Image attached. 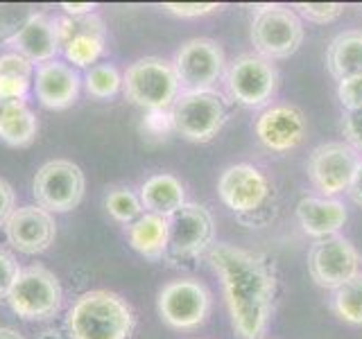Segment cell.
<instances>
[{"label":"cell","instance_id":"1","mask_svg":"<svg viewBox=\"0 0 362 339\" xmlns=\"http://www.w3.org/2000/svg\"><path fill=\"white\" fill-rule=\"evenodd\" d=\"M206 260L222 280L235 335L240 339H263L279 292L274 260L226 242L213 244Z\"/></svg>","mask_w":362,"mask_h":339},{"label":"cell","instance_id":"2","mask_svg":"<svg viewBox=\"0 0 362 339\" xmlns=\"http://www.w3.org/2000/svg\"><path fill=\"white\" fill-rule=\"evenodd\" d=\"M134 326L132 305L109 290L84 292L66 314L71 339H129Z\"/></svg>","mask_w":362,"mask_h":339},{"label":"cell","instance_id":"3","mask_svg":"<svg viewBox=\"0 0 362 339\" xmlns=\"http://www.w3.org/2000/svg\"><path fill=\"white\" fill-rule=\"evenodd\" d=\"M122 90L132 105L147 111H168L179 97L175 66L161 56L136 59L122 75Z\"/></svg>","mask_w":362,"mask_h":339},{"label":"cell","instance_id":"4","mask_svg":"<svg viewBox=\"0 0 362 339\" xmlns=\"http://www.w3.org/2000/svg\"><path fill=\"white\" fill-rule=\"evenodd\" d=\"M305 37L301 18L292 7L260 5L254 9L252 18V43L256 54L265 59H288L301 48Z\"/></svg>","mask_w":362,"mask_h":339},{"label":"cell","instance_id":"5","mask_svg":"<svg viewBox=\"0 0 362 339\" xmlns=\"http://www.w3.org/2000/svg\"><path fill=\"white\" fill-rule=\"evenodd\" d=\"M64 292L62 282L43 265H32L21 269L18 276L7 294L9 308L25 321H43L50 319L62 308Z\"/></svg>","mask_w":362,"mask_h":339},{"label":"cell","instance_id":"6","mask_svg":"<svg viewBox=\"0 0 362 339\" xmlns=\"http://www.w3.org/2000/svg\"><path fill=\"white\" fill-rule=\"evenodd\" d=\"M173 129L190 143H209L218 136L226 122L224 97L215 90L181 93L173 109Z\"/></svg>","mask_w":362,"mask_h":339},{"label":"cell","instance_id":"7","mask_svg":"<svg viewBox=\"0 0 362 339\" xmlns=\"http://www.w3.org/2000/svg\"><path fill=\"white\" fill-rule=\"evenodd\" d=\"M158 316L175 331H195L209 319L213 308L211 290L197 278H177L158 290Z\"/></svg>","mask_w":362,"mask_h":339},{"label":"cell","instance_id":"8","mask_svg":"<svg viewBox=\"0 0 362 339\" xmlns=\"http://www.w3.org/2000/svg\"><path fill=\"white\" fill-rule=\"evenodd\" d=\"M224 84L238 105L260 109L276 93L279 71L260 54H240L226 68Z\"/></svg>","mask_w":362,"mask_h":339},{"label":"cell","instance_id":"9","mask_svg":"<svg viewBox=\"0 0 362 339\" xmlns=\"http://www.w3.org/2000/svg\"><path fill=\"white\" fill-rule=\"evenodd\" d=\"M86 179L82 167L75 165L73 161H48L39 167V172L34 174L32 192L37 203L52 213H68L79 206V201L84 197Z\"/></svg>","mask_w":362,"mask_h":339},{"label":"cell","instance_id":"10","mask_svg":"<svg viewBox=\"0 0 362 339\" xmlns=\"http://www.w3.org/2000/svg\"><path fill=\"white\" fill-rule=\"evenodd\" d=\"M224 50L218 41L197 37L181 43L173 64L181 93L213 90L218 79L224 75Z\"/></svg>","mask_w":362,"mask_h":339},{"label":"cell","instance_id":"11","mask_svg":"<svg viewBox=\"0 0 362 339\" xmlns=\"http://www.w3.org/2000/svg\"><path fill=\"white\" fill-rule=\"evenodd\" d=\"M269 179L252 163L229 165L218 179V195L222 203L240 220L254 218L272 199Z\"/></svg>","mask_w":362,"mask_h":339},{"label":"cell","instance_id":"12","mask_svg":"<svg viewBox=\"0 0 362 339\" xmlns=\"http://www.w3.org/2000/svg\"><path fill=\"white\" fill-rule=\"evenodd\" d=\"M362 267L358 249L342 235L317 240L308 251V274L317 287L335 292L344 282L356 278Z\"/></svg>","mask_w":362,"mask_h":339},{"label":"cell","instance_id":"13","mask_svg":"<svg viewBox=\"0 0 362 339\" xmlns=\"http://www.w3.org/2000/svg\"><path fill=\"white\" fill-rule=\"evenodd\" d=\"M358 163L360 156L351 145L339 141L324 143L315 147L308 158V179L322 197L333 199L339 192L349 190Z\"/></svg>","mask_w":362,"mask_h":339},{"label":"cell","instance_id":"14","mask_svg":"<svg viewBox=\"0 0 362 339\" xmlns=\"http://www.w3.org/2000/svg\"><path fill=\"white\" fill-rule=\"evenodd\" d=\"M170 226V256L188 260L206 254L213 246L215 237V222L206 206L195 201H186L177 213L168 218Z\"/></svg>","mask_w":362,"mask_h":339},{"label":"cell","instance_id":"15","mask_svg":"<svg viewBox=\"0 0 362 339\" xmlns=\"http://www.w3.org/2000/svg\"><path fill=\"white\" fill-rule=\"evenodd\" d=\"M57 30H59V45L66 59L77 68L95 64L105 52L107 28L98 14L57 18Z\"/></svg>","mask_w":362,"mask_h":339},{"label":"cell","instance_id":"16","mask_svg":"<svg viewBox=\"0 0 362 339\" xmlns=\"http://www.w3.org/2000/svg\"><path fill=\"white\" fill-rule=\"evenodd\" d=\"M7 242L25 256L43 254L54 242V218L41 206H21L5 224Z\"/></svg>","mask_w":362,"mask_h":339},{"label":"cell","instance_id":"17","mask_svg":"<svg viewBox=\"0 0 362 339\" xmlns=\"http://www.w3.org/2000/svg\"><path fill=\"white\" fill-rule=\"evenodd\" d=\"M254 131L258 141L263 143L269 152H290L299 147L305 138L308 124H305L303 113L292 105H274L265 109L256 118Z\"/></svg>","mask_w":362,"mask_h":339},{"label":"cell","instance_id":"18","mask_svg":"<svg viewBox=\"0 0 362 339\" xmlns=\"http://www.w3.org/2000/svg\"><path fill=\"white\" fill-rule=\"evenodd\" d=\"M14 52L23 54L32 64H48L54 61L59 45V30H57V18L48 14H30L28 20L18 28V32L7 41Z\"/></svg>","mask_w":362,"mask_h":339},{"label":"cell","instance_id":"19","mask_svg":"<svg viewBox=\"0 0 362 339\" xmlns=\"http://www.w3.org/2000/svg\"><path fill=\"white\" fill-rule=\"evenodd\" d=\"M34 93L45 109L62 111L73 107L79 95V75L62 61L41 64L34 75Z\"/></svg>","mask_w":362,"mask_h":339},{"label":"cell","instance_id":"20","mask_svg":"<svg viewBox=\"0 0 362 339\" xmlns=\"http://www.w3.org/2000/svg\"><path fill=\"white\" fill-rule=\"evenodd\" d=\"M349 213L342 201L326 197H303L297 203V222L305 235L324 240L337 235L346 224Z\"/></svg>","mask_w":362,"mask_h":339},{"label":"cell","instance_id":"21","mask_svg":"<svg viewBox=\"0 0 362 339\" xmlns=\"http://www.w3.org/2000/svg\"><path fill=\"white\" fill-rule=\"evenodd\" d=\"M139 199L145 213L170 218L186 203V188L175 174H152L143 181Z\"/></svg>","mask_w":362,"mask_h":339},{"label":"cell","instance_id":"22","mask_svg":"<svg viewBox=\"0 0 362 339\" xmlns=\"http://www.w3.org/2000/svg\"><path fill=\"white\" fill-rule=\"evenodd\" d=\"M127 240L134 251L150 260H161L168 254L170 226L168 218L154 213H143L139 220L127 226Z\"/></svg>","mask_w":362,"mask_h":339},{"label":"cell","instance_id":"23","mask_svg":"<svg viewBox=\"0 0 362 339\" xmlns=\"http://www.w3.org/2000/svg\"><path fill=\"white\" fill-rule=\"evenodd\" d=\"M326 68L337 82L362 75V30H346L326 50Z\"/></svg>","mask_w":362,"mask_h":339},{"label":"cell","instance_id":"24","mask_svg":"<svg viewBox=\"0 0 362 339\" xmlns=\"http://www.w3.org/2000/svg\"><path fill=\"white\" fill-rule=\"evenodd\" d=\"M37 116L23 100H14L0 118V141L9 147H28L37 138Z\"/></svg>","mask_w":362,"mask_h":339},{"label":"cell","instance_id":"25","mask_svg":"<svg viewBox=\"0 0 362 339\" xmlns=\"http://www.w3.org/2000/svg\"><path fill=\"white\" fill-rule=\"evenodd\" d=\"M34 82L32 61L18 52L0 54V97L23 100Z\"/></svg>","mask_w":362,"mask_h":339},{"label":"cell","instance_id":"26","mask_svg":"<svg viewBox=\"0 0 362 339\" xmlns=\"http://www.w3.org/2000/svg\"><path fill=\"white\" fill-rule=\"evenodd\" d=\"M331 310L337 319L351 326H362V271L333 292Z\"/></svg>","mask_w":362,"mask_h":339},{"label":"cell","instance_id":"27","mask_svg":"<svg viewBox=\"0 0 362 339\" xmlns=\"http://www.w3.org/2000/svg\"><path fill=\"white\" fill-rule=\"evenodd\" d=\"M84 86H86V93L90 97L109 100V97H113L122 88V75L118 73L116 66L100 64V66H93L86 73Z\"/></svg>","mask_w":362,"mask_h":339},{"label":"cell","instance_id":"28","mask_svg":"<svg viewBox=\"0 0 362 339\" xmlns=\"http://www.w3.org/2000/svg\"><path fill=\"white\" fill-rule=\"evenodd\" d=\"M105 206L109 215L120 224H132L143 215V203L134 190L129 188H113L105 199Z\"/></svg>","mask_w":362,"mask_h":339},{"label":"cell","instance_id":"29","mask_svg":"<svg viewBox=\"0 0 362 339\" xmlns=\"http://www.w3.org/2000/svg\"><path fill=\"white\" fill-rule=\"evenodd\" d=\"M292 9L297 16H303L315 25H326V23H333L344 14L342 3H297L292 5Z\"/></svg>","mask_w":362,"mask_h":339},{"label":"cell","instance_id":"30","mask_svg":"<svg viewBox=\"0 0 362 339\" xmlns=\"http://www.w3.org/2000/svg\"><path fill=\"white\" fill-rule=\"evenodd\" d=\"M337 97H339V105L344 107V111H360L362 109V75L339 82Z\"/></svg>","mask_w":362,"mask_h":339},{"label":"cell","instance_id":"31","mask_svg":"<svg viewBox=\"0 0 362 339\" xmlns=\"http://www.w3.org/2000/svg\"><path fill=\"white\" fill-rule=\"evenodd\" d=\"M143 131L150 138H165L173 129V118L168 111H147V116L143 120Z\"/></svg>","mask_w":362,"mask_h":339},{"label":"cell","instance_id":"32","mask_svg":"<svg viewBox=\"0 0 362 339\" xmlns=\"http://www.w3.org/2000/svg\"><path fill=\"white\" fill-rule=\"evenodd\" d=\"M163 9L173 16H181V18H197V16H206L218 11L220 5L215 3H165Z\"/></svg>","mask_w":362,"mask_h":339},{"label":"cell","instance_id":"33","mask_svg":"<svg viewBox=\"0 0 362 339\" xmlns=\"http://www.w3.org/2000/svg\"><path fill=\"white\" fill-rule=\"evenodd\" d=\"M342 133H344L346 145L354 147L356 152H362V109L344 113Z\"/></svg>","mask_w":362,"mask_h":339},{"label":"cell","instance_id":"34","mask_svg":"<svg viewBox=\"0 0 362 339\" xmlns=\"http://www.w3.org/2000/svg\"><path fill=\"white\" fill-rule=\"evenodd\" d=\"M18 263L16 258L7 254L5 249H0V299H7V294L14 285V280L18 276Z\"/></svg>","mask_w":362,"mask_h":339},{"label":"cell","instance_id":"35","mask_svg":"<svg viewBox=\"0 0 362 339\" xmlns=\"http://www.w3.org/2000/svg\"><path fill=\"white\" fill-rule=\"evenodd\" d=\"M16 210V195L5 179H0V226H5L7 220L11 218V213Z\"/></svg>","mask_w":362,"mask_h":339},{"label":"cell","instance_id":"36","mask_svg":"<svg viewBox=\"0 0 362 339\" xmlns=\"http://www.w3.org/2000/svg\"><path fill=\"white\" fill-rule=\"evenodd\" d=\"M349 197L354 203H358V206L362 208V158H360V163L356 167V174L354 179H351V186H349Z\"/></svg>","mask_w":362,"mask_h":339},{"label":"cell","instance_id":"37","mask_svg":"<svg viewBox=\"0 0 362 339\" xmlns=\"http://www.w3.org/2000/svg\"><path fill=\"white\" fill-rule=\"evenodd\" d=\"M62 9L66 11L68 16H88V14H93V9L95 5H90V3H62Z\"/></svg>","mask_w":362,"mask_h":339},{"label":"cell","instance_id":"38","mask_svg":"<svg viewBox=\"0 0 362 339\" xmlns=\"http://www.w3.org/2000/svg\"><path fill=\"white\" fill-rule=\"evenodd\" d=\"M0 339H25L14 328H0Z\"/></svg>","mask_w":362,"mask_h":339},{"label":"cell","instance_id":"39","mask_svg":"<svg viewBox=\"0 0 362 339\" xmlns=\"http://www.w3.org/2000/svg\"><path fill=\"white\" fill-rule=\"evenodd\" d=\"M11 102H14V100H7V97H0V118H3V113L9 109V105H11Z\"/></svg>","mask_w":362,"mask_h":339}]
</instances>
